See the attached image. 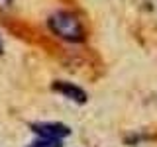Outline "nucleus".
I'll list each match as a JSON object with an SVG mask.
<instances>
[{
    "label": "nucleus",
    "instance_id": "f257e3e1",
    "mask_svg": "<svg viewBox=\"0 0 157 147\" xmlns=\"http://www.w3.org/2000/svg\"><path fill=\"white\" fill-rule=\"evenodd\" d=\"M47 26L57 37L65 39V41H82V37H85L81 20L67 10H59V12L51 14L47 20Z\"/></svg>",
    "mask_w": 157,
    "mask_h": 147
},
{
    "label": "nucleus",
    "instance_id": "f03ea898",
    "mask_svg": "<svg viewBox=\"0 0 157 147\" xmlns=\"http://www.w3.org/2000/svg\"><path fill=\"white\" fill-rule=\"evenodd\" d=\"M32 130L36 131L39 137H51V139H63L71 134L67 126L63 124H55V122H45V124H36L32 126Z\"/></svg>",
    "mask_w": 157,
    "mask_h": 147
},
{
    "label": "nucleus",
    "instance_id": "7ed1b4c3",
    "mask_svg": "<svg viewBox=\"0 0 157 147\" xmlns=\"http://www.w3.org/2000/svg\"><path fill=\"white\" fill-rule=\"evenodd\" d=\"M53 90H57V92H61V94H65L67 98H71V100L78 102V104H85V102H86L85 90H82V88H78V86H75L73 82L57 81V82H53Z\"/></svg>",
    "mask_w": 157,
    "mask_h": 147
},
{
    "label": "nucleus",
    "instance_id": "20e7f679",
    "mask_svg": "<svg viewBox=\"0 0 157 147\" xmlns=\"http://www.w3.org/2000/svg\"><path fill=\"white\" fill-rule=\"evenodd\" d=\"M29 147H61V139H51V137H41L33 141Z\"/></svg>",
    "mask_w": 157,
    "mask_h": 147
},
{
    "label": "nucleus",
    "instance_id": "39448f33",
    "mask_svg": "<svg viewBox=\"0 0 157 147\" xmlns=\"http://www.w3.org/2000/svg\"><path fill=\"white\" fill-rule=\"evenodd\" d=\"M10 4H12V0H0V10H8Z\"/></svg>",
    "mask_w": 157,
    "mask_h": 147
},
{
    "label": "nucleus",
    "instance_id": "423d86ee",
    "mask_svg": "<svg viewBox=\"0 0 157 147\" xmlns=\"http://www.w3.org/2000/svg\"><path fill=\"white\" fill-rule=\"evenodd\" d=\"M0 55H2V41H0Z\"/></svg>",
    "mask_w": 157,
    "mask_h": 147
}]
</instances>
